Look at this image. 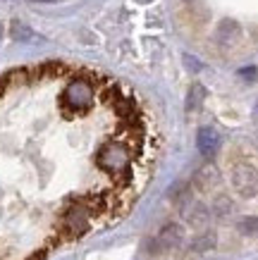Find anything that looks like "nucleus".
Returning <instances> with one entry per match:
<instances>
[{
  "mask_svg": "<svg viewBox=\"0 0 258 260\" xmlns=\"http://www.w3.org/2000/svg\"><path fill=\"white\" fill-rule=\"evenodd\" d=\"M215 234L213 232H206V234H201V237H196L194 241H191V251L194 253H204V251H211V248H215Z\"/></svg>",
  "mask_w": 258,
  "mask_h": 260,
  "instance_id": "5",
  "label": "nucleus"
},
{
  "mask_svg": "<svg viewBox=\"0 0 258 260\" xmlns=\"http://www.w3.org/2000/svg\"><path fill=\"white\" fill-rule=\"evenodd\" d=\"M196 146H198V150H201V155H206V158L215 155V150H218V146H220L218 132L211 129V126L201 129V132H198V141H196Z\"/></svg>",
  "mask_w": 258,
  "mask_h": 260,
  "instance_id": "2",
  "label": "nucleus"
},
{
  "mask_svg": "<svg viewBox=\"0 0 258 260\" xmlns=\"http://www.w3.org/2000/svg\"><path fill=\"white\" fill-rule=\"evenodd\" d=\"M239 36H242V29H239V24L235 19H225L218 26V41L225 43V46H232L235 41H239Z\"/></svg>",
  "mask_w": 258,
  "mask_h": 260,
  "instance_id": "4",
  "label": "nucleus"
},
{
  "mask_svg": "<svg viewBox=\"0 0 258 260\" xmlns=\"http://www.w3.org/2000/svg\"><path fill=\"white\" fill-rule=\"evenodd\" d=\"M182 237H184V229L172 222V224L163 227V232L158 234V244L163 246V248H172V246H180Z\"/></svg>",
  "mask_w": 258,
  "mask_h": 260,
  "instance_id": "3",
  "label": "nucleus"
},
{
  "mask_svg": "<svg viewBox=\"0 0 258 260\" xmlns=\"http://www.w3.org/2000/svg\"><path fill=\"white\" fill-rule=\"evenodd\" d=\"M232 189L242 198H256L258 196V170L251 162H237L232 167Z\"/></svg>",
  "mask_w": 258,
  "mask_h": 260,
  "instance_id": "1",
  "label": "nucleus"
},
{
  "mask_svg": "<svg viewBox=\"0 0 258 260\" xmlns=\"http://www.w3.org/2000/svg\"><path fill=\"white\" fill-rule=\"evenodd\" d=\"M230 210H232V203H230V198L220 196L218 201H215V213H218V215H227Z\"/></svg>",
  "mask_w": 258,
  "mask_h": 260,
  "instance_id": "9",
  "label": "nucleus"
},
{
  "mask_svg": "<svg viewBox=\"0 0 258 260\" xmlns=\"http://www.w3.org/2000/svg\"><path fill=\"white\" fill-rule=\"evenodd\" d=\"M206 91L201 86H191V91H189V110H194V108H198V103L204 101Z\"/></svg>",
  "mask_w": 258,
  "mask_h": 260,
  "instance_id": "8",
  "label": "nucleus"
},
{
  "mask_svg": "<svg viewBox=\"0 0 258 260\" xmlns=\"http://www.w3.org/2000/svg\"><path fill=\"white\" fill-rule=\"evenodd\" d=\"M239 74H242V77H256V74H258V70H242V72H239Z\"/></svg>",
  "mask_w": 258,
  "mask_h": 260,
  "instance_id": "10",
  "label": "nucleus"
},
{
  "mask_svg": "<svg viewBox=\"0 0 258 260\" xmlns=\"http://www.w3.org/2000/svg\"><path fill=\"white\" fill-rule=\"evenodd\" d=\"M187 220H189V224H194V227H201V224L208 220V208H206V205H201V203L191 205V210L187 213Z\"/></svg>",
  "mask_w": 258,
  "mask_h": 260,
  "instance_id": "6",
  "label": "nucleus"
},
{
  "mask_svg": "<svg viewBox=\"0 0 258 260\" xmlns=\"http://www.w3.org/2000/svg\"><path fill=\"white\" fill-rule=\"evenodd\" d=\"M237 229L242 232L244 237H258V217H244L237 224Z\"/></svg>",
  "mask_w": 258,
  "mask_h": 260,
  "instance_id": "7",
  "label": "nucleus"
}]
</instances>
